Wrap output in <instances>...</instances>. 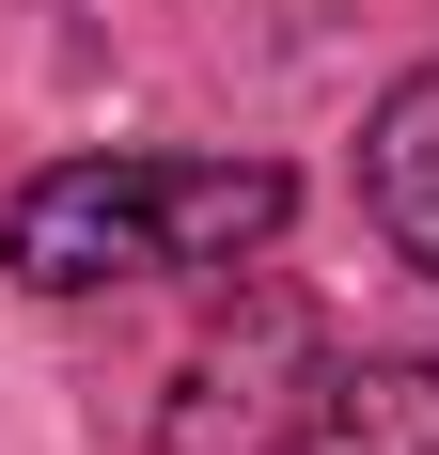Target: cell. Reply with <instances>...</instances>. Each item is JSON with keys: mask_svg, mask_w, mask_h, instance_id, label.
Wrapping results in <instances>:
<instances>
[{"mask_svg": "<svg viewBox=\"0 0 439 455\" xmlns=\"http://www.w3.org/2000/svg\"><path fill=\"white\" fill-rule=\"evenodd\" d=\"M283 220H299L283 157H63L0 204V267L32 299H94L157 267H251Z\"/></svg>", "mask_w": 439, "mask_h": 455, "instance_id": "cell-1", "label": "cell"}, {"mask_svg": "<svg viewBox=\"0 0 439 455\" xmlns=\"http://www.w3.org/2000/svg\"><path fill=\"white\" fill-rule=\"evenodd\" d=\"M361 220L393 235V267L439 283V63L393 79V94H377V126H361Z\"/></svg>", "mask_w": 439, "mask_h": 455, "instance_id": "cell-2", "label": "cell"}, {"mask_svg": "<svg viewBox=\"0 0 439 455\" xmlns=\"http://www.w3.org/2000/svg\"><path fill=\"white\" fill-rule=\"evenodd\" d=\"M299 455H439V362H330L299 393Z\"/></svg>", "mask_w": 439, "mask_h": 455, "instance_id": "cell-3", "label": "cell"}]
</instances>
